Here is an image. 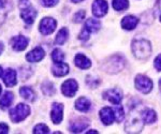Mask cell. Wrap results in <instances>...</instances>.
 I'll list each match as a JSON object with an SVG mask.
<instances>
[{
  "instance_id": "cell-1",
  "label": "cell",
  "mask_w": 161,
  "mask_h": 134,
  "mask_svg": "<svg viewBox=\"0 0 161 134\" xmlns=\"http://www.w3.org/2000/svg\"><path fill=\"white\" fill-rule=\"evenodd\" d=\"M132 53L136 58L145 60L152 54V45L145 39H137L132 42Z\"/></svg>"
},
{
  "instance_id": "cell-2",
  "label": "cell",
  "mask_w": 161,
  "mask_h": 134,
  "mask_svg": "<svg viewBox=\"0 0 161 134\" xmlns=\"http://www.w3.org/2000/svg\"><path fill=\"white\" fill-rule=\"evenodd\" d=\"M125 62H126V60L124 59L123 56L114 55L103 63L102 68L108 73H117V72L121 71L124 69Z\"/></svg>"
},
{
  "instance_id": "cell-3",
  "label": "cell",
  "mask_w": 161,
  "mask_h": 134,
  "mask_svg": "<svg viewBox=\"0 0 161 134\" xmlns=\"http://www.w3.org/2000/svg\"><path fill=\"white\" fill-rule=\"evenodd\" d=\"M20 16L26 24H32L37 17V11L31 6L29 0H19Z\"/></svg>"
},
{
  "instance_id": "cell-4",
  "label": "cell",
  "mask_w": 161,
  "mask_h": 134,
  "mask_svg": "<svg viewBox=\"0 0 161 134\" xmlns=\"http://www.w3.org/2000/svg\"><path fill=\"white\" fill-rule=\"evenodd\" d=\"M30 114V107L27 104L19 103L10 110V118L13 122H20Z\"/></svg>"
},
{
  "instance_id": "cell-5",
  "label": "cell",
  "mask_w": 161,
  "mask_h": 134,
  "mask_svg": "<svg viewBox=\"0 0 161 134\" xmlns=\"http://www.w3.org/2000/svg\"><path fill=\"white\" fill-rule=\"evenodd\" d=\"M134 84H136V88L141 91L142 94H149L153 89V82L150 81L147 76L145 75H137L134 79Z\"/></svg>"
},
{
  "instance_id": "cell-6",
  "label": "cell",
  "mask_w": 161,
  "mask_h": 134,
  "mask_svg": "<svg viewBox=\"0 0 161 134\" xmlns=\"http://www.w3.org/2000/svg\"><path fill=\"white\" fill-rule=\"evenodd\" d=\"M57 26V22L53 17H44V19L40 22L39 25V30L44 35H51L52 32L55 31Z\"/></svg>"
},
{
  "instance_id": "cell-7",
  "label": "cell",
  "mask_w": 161,
  "mask_h": 134,
  "mask_svg": "<svg viewBox=\"0 0 161 134\" xmlns=\"http://www.w3.org/2000/svg\"><path fill=\"white\" fill-rule=\"evenodd\" d=\"M77 89H79V85H77V82L74 81V79H68L61 85L62 94L69 98L74 97Z\"/></svg>"
},
{
  "instance_id": "cell-8",
  "label": "cell",
  "mask_w": 161,
  "mask_h": 134,
  "mask_svg": "<svg viewBox=\"0 0 161 134\" xmlns=\"http://www.w3.org/2000/svg\"><path fill=\"white\" fill-rule=\"evenodd\" d=\"M108 6L105 0H95L92 3V14L96 17H102L108 13Z\"/></svg>"
},
{
  "instance_id": "cell-9",
  "label": "cell",
  "mask_w": 161,
  "mask_h": 134,
  "mask_svg": "<svg viewBox=\"0 0 161 134\" xmlns=\"http://www.w3.org/2000/svg\"><path fill=\"white\" fill-rule=\"evenodd\" d=\"M103 98L105 100H108V101H110L111 103H113V104L117 105L123 100V92H121V90L116 88L108 89L103 94Z\"/></svg>"
},
{
  "instance_id": "cell-10",
  "label": "cell",
  "mask_w": 161,
  "mask_h": 134,
  "mask_svg": "<svg viewBox=\"0 0 161 134\" xmlns=\"http://www.w3.org/2000/svg\"><path fill=\"white\" fill-rule=\"evenodd\" d=\"M126 132L128 133H137L141 132V130L143 129V122H142V118H137V117H132L130 120H128V122L126 123Z\"/></svg>"
},
{
  "instance_id": "cell-11",
  "label": "cell",
  "mask_w": 161,
  "mask_h": 134,
  "mask_svg": "<svg viewBox=\"0 0 161 134\" xmlns=\"http://www.w3.org/2000/svg\"><path fill=\"white\" fill-rule=\"evenodd\" d=\"M28 43H29V39H27L26 37H23V35H17V37H14L11 39L12 48L16 51H24L28 46Z\"/></svg>"
},
{
  "instance_id": "cell-12",
  "label": "cell",
  "mask_w": 161,
  "mask_h": 134,
  "mask_svg": "<svg viewBox=\"0 0 161 134\" xmlns=\"http://www.w3.org/2000/svg\"><path fill=\"white\" fill-rule=\"evenodd\" d=\"M62 110H64V105L61 103H53L51 110V118L52 121L55 125L61 122L62 120Z\"/></svg>"
},
{
  "instance_id": "cell-13",
  "label": "cell",
  "mask_w": 161,
  "mask_h": 134,
  "mask_svg": "<svg viewBox=\"0 0 161 134\" xmlns=\"http://www.w3.org/2000/svg\"><path fill=\"white\" fill-rule=\"evenodd\" d=\"M100 118L101 121L104 123L105 126L112 125L114 120H115V112L111 107H103L100 110Z\"/></svg>"
},
{
  "instance_id": "cell-14",
  "label": "cell",
  "mask_w": 161,
  "mask_h": 134,
  "mask_svg": "<svg viewBox=\"0 0 161 134\" xmlns=\"http://www.w3.org/2000/svg\"><path fill=\"white\" fill-rule=\"evenodd\" d=\"M45 56V53H44L42 47H36L33 48L32 51H29V53L26 55V59H27L29 62H38V61L42 60Z\"/></svg>"
},
{
  "instance_id": "cell-15",
  "label": "cell",
  "mask_w": 161,
  "mask_h": 134,
  "mask_svg": "<svg viewBox=\"0 0 161 134\" xmlns=\"http://www.w3.org/2000/svg\"><path fill=\"white\" fill-rule=\"evenodd\" d=\"M88 126H89V120L86 119V118H79L75 121L71 122L70 130L73 133H80L82 131H84Z\"/></svg>"
},
{
  "instance_id": "cell-16",
  "label": "cell",
  "mask_w": 161,
  "mask_h": 134,
  "mask_svg": "<svg viewBox=\"0 0 161 134\" xmlns=\"http://www.w3.org/2000/svg\"><path fill=\"white\" fill-rule=\"evenodd\" d=\"M69 70H70L69 66L64 62H56L52 67V73L58 77L67 75L69 73Z\"/></svg>"
},
{
  "instance_id": "cell-17",
  "label": "cell",
  "mask_w": 161,
  "mask_h": 134,
  "mask_svg": "<svg viewBox=\"0 0 161 134\" xmlns=\"http://www.w3.org/2000/svg\"><path fill=\"white\" fill-rule=\"evenodd\" d=\"M137 23H139L137 17L133 15H128V16H125L121 20V27L125 30H133L136 27Z\"/></svg>"
},
{
  "instance_id": "cell-18",
  "label": "cell",
  "mask_w": 161,
  "mask_h": 134,
  "mask_svg": "<svg viewBox=\"0 0 161 134\" xmlns=\"http://www.w3.org/2000/svg\"><path fill=\"white\" fill-rule=\"evenodd\" d=\"M16 71H14L13 69H8V70L4 72L3 75V83L6 84V86L8 87H12L15 86L17 83L16 81Z\"/></svg>"
},
{
  "instance_id": "cell-19",
  "label": "cell",
  "mask_w": 161,
  "mask_h": 134,
  "mask_svg": "<svg viewBox=\"0 0 161 134\" xmlns=\"http://www.w3.org/2000/svg\"><path fill=\"white\" fill-rule=\"evenodd\" d=\"M74 62H75V66L79 67L80 69H83V70H86V69H89L90 67H92V61H90L85 55H83V54H77V55L75 56Z\"/></svg>"
},
{
  "instance_id": "cell-20",
  "label": "cell",
  "mask_w": 161,
  "mask_h": 134,
  "mask_svg": "<svg viewBox=\"0 0 161 134\" xmlns=\"http://www.w3.org/2000/svg\"><path fill=\"white\" fill-rule=\"evenodd\" d=\"M141 118L145 123H154L157 119V115H156V112L154 110L145 109L142 110Z\"/></svg>"
},
{
  "instance_id": "cell-21",
  "label": "cell",
  "mask_w": 161,
  "mask_h": 134,
  "mask_svg": "<svg viewBox=\"0 0 161 134\" xmlns=\"http://www.w3.org/2000/svg\"><path fill=\"white\" fill-rule=\"evenodd\" d=\"M75 109L77 110H80V112H83V113L88 112L90 109L89 100L85 97H80V99H77L76 102H75Z\"/></svg>"
},
{
  "instance_id": "cell-22",
  "label": "cell",
  "mask_w": 161,
  "mask_h": 134,
  "mask_svg": "<svg viewBox=\"0 0 161 134\" xmlns=\"http://www.w3.org/2000/svg\"><path fill=\"white\" fill-rule=\"evenodd\" d=\"M101 27V24L98 19H88L85 23V26L84 28L86 30H88L89 32H97L99 31Z\"/></svg>"
},
{
  "instance_id": "cell-23",
  "label": "cell",
  "mask_w": 161,
  "mask_h": 134,
  "mask_svg": "<svg viewBox=\"0 0 161 134\" xmlns=\"http://www.w3.org/2000/svg\"><path fill=\"white\" fill-rule=\"evenodd\" d=\"M13 100H14V96H13L12 92H10V91L4 92V94L2 96L1 99H0V107H1L2 110H6L8 107H10Z\"/></svg>"
},
{
  "instance_id": "cell-24",
  "label": "cell",
  "mask_w": 161,
  "mask_h": 134,
  "mask_svg": "<svg viewBox=\"0 0 161 134\" xmlns=\"http://www.w3.org/2000/svg\"><path fill=\"white\" fill-rule=\"evenodd\" d=\"M19 94H20V96L24 98L25 100H27V101L32 102V101H35V99H36L35 91L31 88H29V87H22L19 90Z\"/></svg>"
},
{
  "instance_id": "cell-25",
  "label": "cell",
  "mask_w": 161,
  "mask_h": 134,
  "mask_svg": "<svg viewBox=\"0 0 161 134\" xmlns=\"http://www.w3.org/2000/svg\"><path fill=\"white\" fill-rule=\"evenodd\" d=\"M41 89H42L43 94H45V96H48V97L55 94V92H56V89H55L54 84L52 83V82H48V81H45L42 85H41Z\"/></svg>"
},
{
  "instance_id": "cell-26",
  "label": "cell",
  "mask_w": 161,
  "mask_h": 134,
  "mask_svg": "<svg viewBox=\"0 0 161 134\" xmlns=\"http://www.w3.org/2000/svg\"><path fill=\"white\" fill-rule=\"evenodd\" d=\"M68 37H69V31L67 28H61L60 30H59V32L57 33L56 35V43L59 45H62L64 42H66L67 40H68Z\"/></svg>"
},
{
  "instance_id": "cell-27",
  "label": "cell",
  "mask_w": 161,
  "mask_h": 134,
  "mask_svg": "<svg viewBox=\"0 0 161 134\" xmlns=\"http://www.w3.org/2000/svg\"><path fill=\"white\" fill-rule=\"evenodd\" d=\"M129 8L128 0H113V9L115 11H124Z\"/></svg>"
},
{
  "instance_id": "cell-28",
  "label": "cell",
  "mask_w": 161,
  "mask_h": 134,
  "mask_svg": "<svg viewBox=\"0 0 161 134\" xmlns=\"http://www.w3.org/2000/svg\"><path fill=\"white\" fill-rule=\"evenodd\" d=\"M52 59L54 62H62L64 59V54L59 50V48H55L52 53Z\"/></svg>"
},
{
  "instance_id": "cell-29",
  "label": "cell",
  "mask_w": 161,
  "mask_h": 134,
  "mask_svg": "<svg viewBox=\"0 0 161 134\" xmlns=\"http://www.w3.org/2000/svg\"><path fill=\"white\" fill-rule=\"evenodd\" d=\"M33 133L35 134H44V133H50V128L44 123H39L33 128Z\"/></svg>"
},
{
  "instance_id": "cell-30",
  "label": "cell",
  "mask_w": 161,
  "mask_h": 134,
  "mask_svg": "<svg viewBox=\"0 0 161 134\" xmlns=\"http://www.w3.org/2000/svg\"><path fill=\"white\" fill-rule=\"evenodd\" d=\"M114 112H115V120H116V121H118V122H120L121 120L124 119V117H125L123 106H120V105L117 104V106L114 109Z\"/></svg>"
},
{
  "instance_id": "cell-31",
  "label": "cell",
  "mask_w": 161,
  "mask_h": 134,
  "mask_svg": "<svg viewBox=\"0 0 161 134\" xmlns=\"http://www.w3.org/2000/svg\"><path fill=\"white\" fill-rule=\"evenodd\" d=\"M85 15H86V12L83 11V10H80L77 13H75L74 16H73V22L74 23H80L83 19H84Z\"/></svg>"
},
{
  "instance_id": "cell-32",
  "label": "cell",
  "mask_w": 161,
  "mask_h": 134,
  "mask_svg": "<svg viewBox=\"0 0 161 134\" xmlns=\"http://www.w3.org/2000/svg\"><path fill=\"white\" fill-rule=\"evenodd\" d=\"M59 0H40L41 4L43 7H46V8H51V7H54L58 3Z\"/></svg>"
},
{
  "instance_id": "cell-33",
  "label": "cell",
  "mask_w": 161,
  "mask_h": 134,
  "mask_svg": "<svg viewBox=\"0 0 161 134\" xmlns=\"http://www.w3.org/2000/svg\"><path fill=\"white\" fill-rule=\"evenodd\" d=\"M89 33L90 32L84 28V29H83L82 31H80V35H79V39H80V41H87L88 39H89Z\"/></svg>"
},
{
  "instance_id": "cell-34",
  "label": "cell",
  "mask_w": 161,
  "mask_h": 134,
  "mask_svg": "<svg viewBox=\"0 0 161 134\" xmlns=\"http://www.w3.org/2000/svg\"><path fill=\"white\" fill-rule=\"evenodd\" d=\"M155 68L158 72L161 71V54L157 56V58L155 59Z\"/></svg>"
},
{
  "instance_id": "cell-35",
  "label": "cell",
  "mask_w": 161,
  "mask_h": 134,
  "mask_svg": "<svg viewBox=\"0 0 161 134\" xmlns=\"http://www.w3.org/2000/svg\"><path fill=\"white\" fill-rule=\"evenodd\" d=\"M9 132V127L6 123H0V134H7Z\"/></svg>"
},
{
  "instance_id": "cell-36",
  "label": "cell",
  "mask_w": 161,
  "mask_h": 134,
  "mask_svg": "<svg viewBox=\"0 0 161 134\" xmlns=\"http://www.w3.org/2000/svg\"><path fill=\"white\" fill-rule=\"evenodd\" d=\"M4 50V45H3V43H1L0 42V55H1V53Z\"/></svg>"
},
{
  "instance_id": "cell-37",
  "label": "cell",
  "mask_w": 161,
  "mask_h": 134,
  "mask_svg": "<svg viewBox=\"0 0 161 134\" xmlns=\"http://www.w3.org/2000/svg\"><path fill=\"white\" fill-rule=\"evenodd\" d=\"M4 17H6V15H4L3 13H0V20H2V22H3Z\"/></svg>"
},
{
  "instance_id": "cell-38",
  "label": "cell",
  "mask_w": 161,
  "mask_h": 134,
  "mask_svg": "<svg viewBox=\"0 0 161 134\" xmlns=\"http://www.w3.org/2000/svg\"><path fill=\"white\" fill-rule=\"evenodd\" d=\"M4 7V1L3 0H0V8H3Z\"/></svg>"
},
{
  "instance_id": "cell-39",
  "label": "cell",
  "mask_w": 161,
  "mask_h": 134,
  "mask_svg": "<svg viewBox=\"0 0 161 134\" xmlns=\"http://www.w3.org/2000/svg\"><path fill=\"white\" fill-rule=\"evenodd\" d=\"M72 2H74V3H79V2L83 1V0H71Z\"/></svg>"
},
{
  "instance_id": "cell-40",
  "label": "cell",
  "mask_w": 161,
  "mask_h": 134,
  "mask_svg": "<svg viewBox=\"0 0 161 134\" xmlns=\"http://www.w3.org/2000/svg\"><path fill=\"white\" fill-rule=\"evenodd\" d=\"M2 72H3V71H2V68H1V67H0V76L2 75Z\"/></svg>"
},
{
  "instance_id": "cell-41",
  "label": "cell",
  "mask_w": 161,
  "mask_h": 134,
  "mask_svg": "<svg viewBox=\"0 0 161 134\" xmlns=\"http://www.w3.org/2000/svg\"><path fill=\"white\" fill-rule=\"evenodd\" d=\"M159 86H160V91H161V78H160V81H159Z\"/></svg>"
},
{
  "instance_id": "cell-42",
  "label": "cell",
  "mask_w": 161,
  "mask_h": 134,
  "mask_svg": "<svg viewBox=\"0 0 161 134\" xmlns=\"http://www.w3.org/2000/svg\"><path fill=\"white\" fill-rule=\"evenodd\" d=\"M0 94H1V86H0Z\"/></svg>"
},
{
  "instance_id": "cell-43",
  "label": "cell",
  "mask_w": 161,
  "mask_h": 134,
  "mask_svg": "<svg viewBox=\"0 0 161 134\" xmlns=\"http://www.w3.org/2000/svg\"><path fill=\"white\" fill-rule=\"evenodd\" d=\"M160 19H161V15H160Z\"/></svg>"
}]
</instances>
